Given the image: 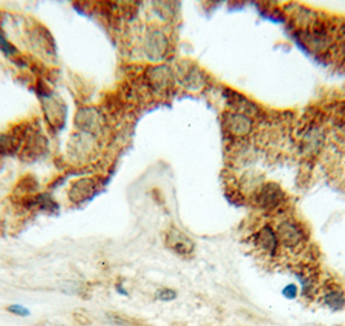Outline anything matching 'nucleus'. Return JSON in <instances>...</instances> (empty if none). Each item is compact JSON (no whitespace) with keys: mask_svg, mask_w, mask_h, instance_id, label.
Returning <instances> with one entry per match:
<instances>
[{"mask_svg":"<svg viewBox=\"0 0 345 326\" xmlns=\"http://www.w3.org/2000/svg\"><path fill=\"white\" fill-rule=\"evenodd\" d=\"M185 84L187 89H199L203 85V78L200 77V72L196 68H192L187 72L185 77Z\"/></svg>","mask_w":345,"mask_h":326,"instance_id":"nucleus-13","label":"nucleus"},{"mask_svg":"<svg viewBox=\"0 0 345 326\" xmlns=\"http://www.w3.org/2000/svg\"><path fill=\"white\" fill-rule=\"evenodd\" d=\"M326 304L332 309H340L345 305V297L340 291H331L326 295Z\"/></svg>","mask_w":345,"mask_h":326,"instance_id":"nucleus-12","label":"nucleus"},{"mask_svg":"<svg viewBox=\"0 0 345 326\" xmlns=\"http://www.w3.org/2000/svg\"><path fill=\"white\" fill-rule=\"evenodd\" d=\"M276 236H278L279 243H282L284 247H288V248H297L304 242V230L297 222L292 221V220H286V221L280 222Z\"/></svg>","mask_w":345,"mask_h":326,"instance_id":"nucleus-3","label":"nucleus"},{"mask_svg":"<svg viewBox=\"0 0 345 326\" xmlns=\"http://www.w3.org/2000/svg\"><path fill=\"white\" fill-rule=\"evenodd\" d=\"M116 290H117V291H118V293H120V294H121V295H125V296H127V291H126V290H125L124 287L121 286L120 283H117V285H116Z\"/></svg>","mask_w":345,"mask_h":326,"instance_id":"nucleus-19","label":"nucleus"},{"mask_svg":"<svg viewBox=\"0 0 345 326\" xmlns=\"http://www.w3.org/2000/svg\"><path fill=\"white\" fill-rule=\"evenodd\" d=\"M169 47L166 35L159 29L149 30L145 36V52L149 59L159 60L165 56Z\"/></svg>","mask_w":345,"mask_h":326,"instance_id":"nucleus-7","label":"nucleus"},{"mask_svg":"<svg viewBox=\"0 0 345 326\" xmlns=\"http://www.w3.org/2000/svg\"><path fill=\"white\" fill-rule=\"evenodd\" d=\"M7 311L9 313L15 316H20V317H27L30 315V311L26 308L25 305L21 304H11L7 307Z\"/></svg>","mask_w":345,"mask_h":326,"instance_id":"nucleus-16","label":"nucleus"},{"mask_svg":"<svg viewBox=\"0 0 345 326\" xmlns=\"http://www.w3.org/2000/svg\"><path fill=\"white\" fill-rule=\"evenodd\" d=\"M156 297L161 301H171L177 297V293L174 290H171V289L163 287V289H160V290L157 291Z\"/></svg>","mask_w":345,"mask_h":326,"instance_id":"nucleus-15","label":"nucleus"},{"mask_svg":"<svg viewBox=\"0 0 345 326\" xmlns=\"http://www.w3.org/2000/svg\"><path fill=\"white\" fill-rule=\"evenodd\" d=\"M0 50H1L4 54L7 55L8 58H12V56H16V55H18L17 48H16L12 43H9L7 39H4L1 35H0Z\"/></svg>","mask_w":345,"mask_h":326,"instance_id":"nucleus-14","label":"nucleus"},{"mask_svg":"<svg viewBox=\"0 0 345 326\" xmlns=\"http://www.w3.org/2000/svg\"><path fill=\"white\" fill-rule=\"evenodd\" d=\"M283 295L286 297H288V299H293L297 295V287L294 286V285H288V286H286L283 289Z\"/></svg>","mask_w":345,"mask_h":326,"instance_id":"nucleus-18","label":"nucleus"},{"mask_svg":"<svg viewBox=\"0 0 345 326\" xmlns=\"http://www.w3.org/2000/svg\"><path fill=\"white\" fill-rule=\"evenodd\" d=\"M47 148V142L43 135H40L39 133H33V134L27 135L25 141V147H24V159H35L42 156V153Z\"/></svg>","mask_w":345,"mask_h":326,"instance_id":"nucleus-10","label":"nucleus"},{"mask_svg":"<svg viewBox=\"0 0 345 326\" xmlns=\"http://www.w3.org/2000/svg\"><path fill=\"white\" fill-rule=\"evenodd\" d=\"M99 192L98 181L92 177L80 178L73 182L69 189V199L73 203L80 204L92 199L95 194Z\"/></svg>","mask_w":345,"mask_h":326,"instance_id":"nucleus-2","label":"nucleus"},{"mask_svg":"<svg viewBox=\"0 0 345 326\" xmlns=\"http://www.w3.org/2000/svg\"><path fill=\"white\" fill-rule=\"evenodd\" d=\"M223 125L234 137H245L252 130V120L240 112H226L223 115Z\"/></svg>","mask_w":345,"mask_h":326,"instance_id":"nucleus-5","label":"nucleus"},{"mask_svg":"<svg viewBox=\"0 0 345 326\" xmlns=\"http://www.w3.org/2000/svg\"><path fill=\"white\" fill-rule=\"evenodd\" d=\"M344 42H345V33H344Z\"/></svg>","mask_w":345,"mask_h":326,"instance_id":"nucleus-20","label":"nucleus"},{"mask_svg":"<svg viewBox=\"0 0 345 326\" xmlns=\"http://www.w3.org/2000/svg\"><path fill=\"white\" fill-rule=\"evenodd\" d=\"M147 80L153 90L157 92H162V91H166L173 84V74L166 65L155 66L147 74Z\"/></svg>","mask_w":345,"mask_h":326,"instance_id":"nucleus-8","label":"nucleus"},{"mask_svg":"<svg viewBox=\"0 0 345 326\" xmlns=\"http://www.w3.org/2000/svg\"><path fill=\"white\" fill-rule=\"evenodd\" d=\"M74 320H76L78 324H82V325H90L91 324V319L84 311L74 312Z\"/></svg>","mask_w":345,"mask_h":326,"instance_id":"nucleus-17","label":"nucleus"},{"mask_svg":"<svg viewBox=\"0 0 345 326\" xmlns=\"http://www.w3.org/2000/svg\"><path fill=\"white\" fill-rule=\"evenodd\" d=\"M284 194L276 183L269 182L260 189L256 195V203L264 209H275L283 203Z\"/></svg>","mask_w":345,"mask_h":326,"instance_id":"nucleus-6","label":"nucleus"},{"mask_svg":"<svg viewBox=\"0 0 345 326\" xmlns=\"http://www.w3.org/2000/svg\"><path fill=\"white\" fill-rule=\"evenodd\" d=\"M106 319H108L109 323L116 326H145L144 324H143L142 321H139V320L133 319L130 316L116 313V312L108 313V315H106Z\"/></svg>","mask_w":345,"mask_h":326,"instance_id":"nucleus-11","label":"nucleus"},{"mask_svg":"<svg viewBox=\"0 0 345 326\" xmlns=\"http://www.w3.org/2000/svg\"><path fill=\"white\" fill-rule=\"evenodd\" d=\"M254 242L262 251H265L267 254L274 255L278 252V247H279V239L276 233L274 232V229L269 225H266L262 229H260L256 236H254Z\"/></svg>","mask_w":345,"mask_h":326,"instance_id":"nucleus-9","label":"nucleus"},{"mask_svg":"<svg viewBox=\"0 0 345 326\" xmlns=\"http://www.w3.org/2000/svg\"><path fill=\"white\" fill-rule=\"evenodd\" d=\"M165 244L171 252L181 258H189L195 252V243L186 233L175 226H170L165 234Z\"/></svg>","mask_w":345,"mask_h":326,"instance_id":"nucleus-1","label":"nucleus"},{"mask_svg":"<svg viewBox=\"0 0 345 326\" xmlns=\"http://www.w3.org/2000/svg\"><path fill=\"white\" fill-rule=\"evenodd\" d=\"M27 126L26 123L17 125L16 127L0 135V152L4 155H13L21 148V145L27 138Z\"/></svg>","mask_w":345,"mask_h":326,"instance_id":"nucleus-4","label":"nucleus"}]
</instances>
